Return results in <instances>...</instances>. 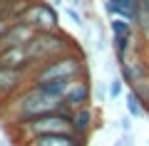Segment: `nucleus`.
Wrapping results in <instances>:
<instances>
[{
	"label": "nucleus",
	"mask_w": 149,
	"mask_h": 146,
	"mask_svg": "<svg viewBox=\"0 0 149 146\" xmlns=\"http://www.w3.org/2000/svg\"><path fill=\"white\" fill-rule=\"evenodd\" d=\"M62 109V99H52L42 92L40 87L27 82L20 92L8 99L5 104L0 107V116L13 126H20L25 121L35 119V116H42V114H50V111H57Z\"/></svg>",
	"instance_id": "1"
},
{
	"label": "nucleus",
	"mask_w": 149,
	"mask_h": 146,
	"mask_svg": "<svg viewBox=\"0 0 149 146\" xmlns=\"http://www.w3.org/2000/svg\"><path fill=\"white\" fill-rule=\"evenodd\" d=\"M85 77H90L87 57L82 55V50H72V52H65L50 62L40 64L37 69H32L30 84H42L52 82V79H85Z\"/></svg>",
	"instance_id": "2"
},
{
	"label": "nucleus",
	"mask_w": 149,
	"mask_h": 146,
	"mask_svg": "<svg viewBox=\"0 0 149 146\" xmlns=\"http://www.w3.org/2000/svg\"><path fill=\"white\" fill-rule=\"evenodd\" d=\"M80 50V42L72 35H67L65 30L55 32H37L30 42H27V60H30V69H37L40 64L50 62V60L60 57L65 52ZM32 74V72H30Z\"/></svg>",
	"instance_id": "3"
},
{
	"label": "nucleus",
	"mask_w": 149,
	"mask_h": 146,
	"mask_svg": "<svg viewBox=\"0 0 149 146\" xmlns=\"http://www.w3.org/2000/svg\"><path fill=\"white\" fill-rule=\"evenodd\" d=\"M15 131H17V136H20L22 141L32 139V136H42V134H62V131H72V111L57 109V111H50V114L35 116V119L15 126Z\"/></svg>",
	"instance_id": "4"
},
{
	"label": "nucleus",
	"mask_w": 149,
	"mask_h": 146,
	"mask_svg": "<svg viewBox=\"0 0 149 146\" xmlns=\"http://www.w3.org/2000/svg\"><path fill=\"white\" fill-rule=\"evenodd\" d=\"M22 20H27L37 32L62 30V27H60V10L52 5V3H47V0H35Z\"/></svg>",
	"instance_id": "5"
},
{
	"label": "nucleus",
	"mask_w": 149,
	"mask_h": 146,
	"mask_svg": "<svg viewBox=\"0 0 149 146\" xmlns=\"http://www.w3.org/2000/svg\"><path fill=\"white\" fill-rule=\"evenodd\" d=\"M119 77L124 79V84L129 89H139L149 82V64H147V60H144V55L139 50L124 64H119Z\"/></svg>",
	"instance_id": "6"
},
{
	"label": "nucleus",
	"mask_w": 149,
	"mask_h": 146,
	"mask_svg": "<svg viewBox=\"0 0 149 146\" xmlns=\"http://www.w3.org/2000/svg\"><path fill=\"white\" fill-rule=\"evenodd\" d=\"M92 97H95L92 77L74 79V82H72V87L67 89V94L62 97V109L74 111V109H82V107H90V104H92Z\"/></svg>",
	"instance_id": "7"
},
{
	"label": "nucleus",
	"mask_w": 149,
	"mask_h": 146,
	"mask_svg": "<svg viewBox=\"0 0 149 146\" xmlns=\"http://www.w3.org/2000/svg\"><path fill=\"white\" fill-rule=\"evenodd\" d=\"M27 82H30V77L25 72L10 69V67H0V107L5 104L8 99H13Z\"/></svg>",
	"instance_id": "8"
},
{
	"label": "nucleus",
	"mask_w": 149,
	"mask_h": 146,
	"mask_svg": "<svg viewBox=\"0 0 149 146\" xmlns=\"http://www.w3.org/2000/svg\"><path fill=\"white\" fill-rule=\"evenodd\" d=\"M100 126V109H95V104L82 107V109L72 111V131L82 139H90L92 131Z\"/></svg>",
	"instance_id": "9"
},
{
	"label": "nucleus",
	"mask_w": 149,
	"mask_h": 146,
	"mask_svg": "<svg viewBox=\"0 0 149 146\" xmlns=\"http://www.w3.org/2000/svg\"><path fill=\"white\" fill-rule=\"evenodd\" d=\"M90 139H82L74 131H62V134H42L22 141V146H87Z\"/></svg>",
	"instance_id": "10"
},
{
	"label": "nucleus",
	"mask_w": 149,
	"mask_h": 146,
	"mask_svg": "<svg viewBox=\"0 0 149 146\" xmlns=\"http://www.w3.org/2000/svg\"><path fill=\"white\" fill-rule=\"evenodd\" d=\"M35 35H37V30H35L27 20L10 22V25H8V30H5V35H3L0 50H3V47H20V45H27Z\"/></svg>",
	"instance_id": "11"
},
{
	"label": "nucleus",
	"mask_w": 149,
	"mask_h": 146,
	"mask_svg": "<svg viewBox=\"0 0 149 146\" xmlns=\"http://www.w3.org/2000/svg\"><path fill=\"white\" fill-rule=\"evenodd\" d=\"M0 67H10V69H20L30 77V60H27V45L20 47H3L0 50Z\"/></svg>",
	"instance_id": "12"
},
{
	"label": "nucleus",
	"mask_w": 149,
	"mask_h": 146,
	"mask_svg": "<svg viewBox=\"0 0 149 146\" xmlns=\"http://www.w3.org/2000/svg\"><path fill=\"white\" fill-rule=\"evenodd\" d=\"M104 10L109 17H124V20L134 22L139 12V0H107Z\"/></svg>",
	"instance_id": "13"
},
{
	"label": "nucleus",
	"mask_w": 149,
	"mask_h": 146,
	"mask_svg": "<svg viewBox=\"0 0 149 146\" xmlns=\"http://www.w3.org/2000/svg\"><path fill=\"white\" fill-rule=\"evenodd\" d=\"M134 37H137V35H112V52H114V62H117V67L124 64L139 50V47L134 45Z\"/></svg>",
	"instance_id": "14"
},
{
	"label": "nucleus",
	"mask_w": 149,
	"mask_h": 146,
	"mask_svg": "<svg viewBox=\"0 0 149 146\" xmlns=\"http://www.w3.org/2000/svg\"><path fill=\"white\" fill-rule=\"evenodd\" d=\"M35 0H0V17L5 22H17L25 17Z\"/></svg>",
	"instance_id": "15"
},
{
	"label": "nucleus",
	"mask_w": 149,
	"mask_h": 146,
	"mask_svg": "<svg viewBox=\"0 0 149 146\" xmlns=\"http://www.w3.org/2000/svg\"><path fill=\"white\" fill-rule=\"evenodd\" d=\"M124 111H127L132 119H147V104H144L142 94L137 92V89H127V94H124Z\"/></svg>",
	"instance_id": "16"
},
{
	"label": "nucleus",
	"mask_w": 149,
	"mask_h": 146,
	"mask_svg": "<svg viewBox=\"0 0 149 146\" xmlns=\"http://www.w3.org/2000/svg\"><path fill=\"white\" fill-rule=\"evenodd\" d=\"M72 82L74 79H52V82H42V84H35V87H40L52 99H62L65 94H67V89L72 87Z\"/></svg>",
	"instance_id": "17"
},
{
	"label": "nucleus",
	"mask_w": 149,
	"mask_h": 146,
	"mask_svg": "<svg viewBox=\"0 0 149 146\" xmlns=\"http://www.w3.org/2000/svg\"><path fill=\"white\" fill-rule=\"evenodd\" d=\"M107 30H109V35H137V27H134V22L124 20V17H109V22H107Z\"/></svg>",
	"instance_id": "18"
},
{
	"label": "nucleus",
	"mask_w": 149,
	"mask_h": 146,
	"mask_svg": "<svg viewBox=\"0 0 149 146\" xmlns=\"http://www.w3.org/2000/svg\"><path fill=\"white\" fill-rule=\"evenodd\" d=\"M124 87H127V84H124V79L119 77V72L112 74L109 84H107V99H109V102H117L122 94H127V92H124Z\"/></svg>",
	"instance_id": "19"
},
{
	"label": "nucleus",
	"mask_w": 149,
	"mask_h": 146,
	"mask_svg": "<svg viewBox=\"0 0 149 146\" xmlns=\"http://www.w3.org/2000/svg\"><path fill=\"white\" fill-rule=\"evenodd\" d=\"M65 17H67V20L72 22L74 27L87 30V17H85V12H82V8H72V5H67V8H65Z\"/></svg>",
	"instance_id": "20"
},
{
	"label": "nucleus",
	"mask_w": 149,
	"mask_h": 146,
	"mask_svg": "<svg viewBox=\"0 0 149 146\" xmlns=\"http://www.w3.org/2000/svg\"><path fill=\"white\" fill-rule=\"evenodd\" d=\"M117 126H119V131H122V134H129V131H132V116L124 111V114L117 119Z\"/></svg>",
	"instance_id": "21"
},
{
	"label": "nucleus",
	"mask_w": 149,
	"mask_h": 146,
	"mask_svg": "<svg viewBox=\"0 0 149 146\" xmlns=\"http://www.w3.org/2000/svg\"><path fill=\"white\" fill-rule=\"evenodd\" d=\"M70 5H72V8H87V0H72Z\"/></svg>",
	"instance_id": "22"
},
{
	"label": "nucleus",
	"mask_w": 149,
	"mask_h": 146,
	"mask_svg": "<svg viewBox=\"0 0 149 146\" xmlns=\"http://www.w3.org/2000/svg\"><path fill=\"white\" fill-rule=\"evenodd\" d=\"M52 5H55V8H62V5H65V0H52Z\"/></svg>",
	"instance_id": "23"
},
{
	"label": "nucleus",
	"mask_w": 149,
	"mask_h": 146,
	"mask_svg": "<svg viewBox=\"0 0 149 146\" xmlns=\"http://www.w3.org/2000/svg\"><path fill=\"white\" fill-rule=\"evenodd\" d=\"M112 146H122V144H119V141H117V144H112Z\"/></svg>",
	"instance_id": "24"
}]
</instances>
